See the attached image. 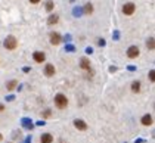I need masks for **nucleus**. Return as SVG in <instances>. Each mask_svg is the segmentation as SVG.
<instances>
[{
	"label": "nucleus",
	"instance_id": "f257e3e1",
	"mask_svg": "<svg viewBox=\"0 0 155 143\" xmlns=\"http://www.w3.org/2000/svg\"><path fill=\"white\" fill-rule=\"evenodd\" d=\"M55 105H56V108H59V109H65V108L68 106V99H67V96L62 95V93H58V95L55 96Z\"/></svg>",
	"mask_w": 155,
	"mask_h": 143
},
{
	"label": "nucleus",
	"instance_id": "f03ea898",
	"mask_svg": "<svg viewBox=\"0 0 155 143\" xmlns=\"http://www.w3.org/2000/svg\"><path fill=\"white\" fill-rule=\"evenodd\" d=\"M3 46H5V49H8V50H15V49L18 47V40H16V37L8 35V37L5 38V42H3Z\"/></svg>",
	"mask_w": 155,
	"mask_h": 143
},
{
	"label": "nucleus",
	"instance_id": "7ed1b4c3",
	"mask_svg": "<svg viewBox=\"0 0 155 143\" xmlns=\"http://www.w3.org/2000/svg\"><path fill=\"white\" fill-rule=\"evenodd\" d=\"M135 12H136V5H135V3L128 2V3H124V5H123V14H124L126 16H132Z\"/></svg>",
	"mask_w": 155,
	"mask_h": 143
},
{
	"label": "nucleus",
	"instance_id": "20e7f679",
	"mask_svg": "<svg viewBox=\"0 0 155 143\" xmlns=\"http://www.w3.org/2000/svg\"><path fill=\"white\" fill-rule=\"evenodd\" d=\"M139 55H140V50H139L137 46H130V47L127 49V56L130 58V59H136Z\"/></svg>",
	"mask_w": 155,
	"mask_h": 143
},
{
	"label": "nucleus",
	"instance_id": "39448f33",
	"mask_svg": "<svg viewBox=\"0 0 155 143\" xmlns=\"http://www.w3.org/2000/svg\"><path fill=\"white\" fill-rule=\"evenodd\" d=\"M49 38H50V44H53V46H58L61 42H62V37H61V34L59 33H50V35H49Z\"/></svg>",
	"mask_w": 155,
	"mask_h": 143
},
{
	"label": "nucleus",
	"instance_id": "423d86ee",
	"mask_svg": "<svg viewBox=\"0 0 155 143\" xmlns=\"http://www.w3.org/2000/svg\"><path fill=\"white\" fill-rule=\"evenodd\" d=\"M33 59L37 63H43L46 61V55L43 53V52H34V53H33Z\"/></svg>",
	"mask_w": 155,
	"mask_h": 143
},
{
	"label": "nucleus",
	"instance_id": "0eeeda50",
	"mask_svg": "<svg viewBox=\"0 0 155 143\" xmlns=\"http://www.w3.org/2000/svg\"><path fill=\"white\" fill-rule=\"evenodd\" d=\"M55 72H56V69H55L53 65H52V63H46V67H44V75L46 77H53Z\"/></svg>",
	"mask_w": 155,
	"mask_h": 143
},
{
	"label": "nucleus",
	"instance_id": "6e6552de",
	"mask_svg": "<svg viewBox=\"0 0 155 143\" xmlns=\"http://www.w3.org/2000/svg\"><path fill=\"white\" fill-rule=\"evenodd\" d=\"M74 127H75L77 130H81V131L87 130V124H86V121H83V120H74Z\"/></svg>",
	"mask_w": 155,
	"mask_h": 143
},
{
	"label": "nucleus",
	"instance_id": "1a4fd4ad",
	"mask_svg": "<svg viewBox=\"0 0 155 143\" xmlns=\"http://www.w3.org/2000/svg\"><path fill=\"white\" fill-rule=\"evenodd\" d=\"M40 143H53V136L50 133H43L40 136Z\"/></svg>",
	"mask_w": 155,
	"mask_h": 143
},
{
	"label": "nucleus",
	"instance_id": "9d476101",
	"mask_svg": "<svg viewBox=\"0 0 155 143\" xmlns=\"http://www.w3.org/2000/svg\"><path fill=\"white\" fill-rule=\"evenodd\" d=\"M152 115H149V114H145L143 116H142V120H140V123L143 124V125H152Z\"/></svg>",
	"mask_w": 155,
	"mask_h": 143
},
{
	"label": "nucleus",
	"instance_id": "9b49d317",
	"mask_svg": "<svg viewBox=\"0 0 155 143\" xmlns=\"http://www.w3.org/2000/svg\"><path fill=\"white\" fill-rule=\"evenodd\" d=\"M80 68L84 69V71H89L90 69V61L87 58H81L80 59Z\"/></svg>",
	"mask_w": 155,
	"mask_h": 143
},
{
	"label": "nucleus",
	"instance_id": "f8f14e48",
	"mask_svg": "<svg viewBox=\"0 0 155 143\" xmlns=\"http://www.w3.org/2000/svg\"><path fill=\"white\" fill-rule=\"evenodd\" d=\"M83 12H84L86 15H92L93 14V5L92 3H86L84 7H83Z\"/></svg>",
	"mask_w": 155,
	"mask_h": 143
},
{
	"label": "nucleus",
	"instance_id": "ddd939ff",
	"mask_svg": "<svg viewBox=\"0 0 155 143\" xmlns=\"http://www.w3.org/2000/svg\"><path fill=\"white\" fill-rule=\"evenodd\" d=\"M58 21H59V15H50L49 18H47V24L49 25H55V24H58Z\"/></svg>",
	"mask_w": 155,
	"mask_h": 143
},
{
	"label": "nucleus",
	"instance_id": "4468645a",
	"mask_svg": "<svg viewBox=\"0 0 155 143\" xmlns=\"http://www.w3.org/2000/svg\"><path fill=\"white\" fill-rule=\"evenodd\" d=\"M16 86H18V81H16V80H10V81H8V83H6L8 92H12V90H14Z\"/></svg>",
	"mask_w": 155,
	"mask_h": 143
},
{
	"label": "nucleus",
	"instance_id": "2eb2a0df",
	"mask_svg": "<svg viewBox=\"0 0 155 143\" xmlns=\"http://www.w3.org/2000/svg\"><path fill=\"white\" fill-rule=\"evenodd\" d=\"M132 92L133 93H139L140 92V81H133L132 83Z\"/></svg>",
	"mask_w": 155,
	"mask_h": 143
},
{
	"label": "nucleus",
	"instance_id": "dca6fc26",
	"mask_svg": "<svg viewBox=\"0 0 155 143\" xmlns=\"http://www.w3.org/2000/svg\"><path fill=\"white\" fill-rule=\"evenodd\" d=\"M53 9H55V3L52 2V0H47V2H46V10L47 12H52Z\"/></svg>",
	"mask_w": 155,
	"mask_h": 143
},
{
	"label": "nucleus",
	"instance_id": "f3484780",
	"mask_svg": "<svg viewBox=\"0 0 155 143\" xmlns=\"http://www.w3.org/2000/svg\"><path fill=\"white\" fill-rule=\"evenodd\" d=\"M146 47H148L149 50H154V47H155V42H154V37H151L149 40L146 42Z\"/></svg>",
	"mask_w": 155,
	"mask_h": 143
},
{
	"label": "nucleus",
	"instance_id": "a211bd4d",
	"mask_svg": "<svg viewBox=\"0 0 155 143\" xmlns=\"http://www.w3.org/2000/svg\"><path fill=\"white\" fill-rule=\"evenodd\" d=\"M22 124H24V127H25V128H28V130H31V128H33V123H31L30 120H27V118H25V120L22 121Z\"/></svg>",
	"mask_w": 155,
	"mask_h": 143
},
{
	"label": "nucleus",
	"instance_id": "6ab92c4d",
	"mask_svg": "<svg viewBox=\"0 0 155 143\" xmlns=\"http://www.w3.org/2000/svg\"><path fill=\"white\" fill-rule=\"evenodd\" d=\"M42 116H43V118H49V116H52V111L50 109H46L44 112H42Z\"/></svg>",
	"mask_w": 155,
	"mask_h": 143
},
{
	"label": "nucleus",
	"instance_id": "aec40b11",
	"mask_svg": "<svg viewBox=\"0 0 155 143\" xmlns=\"http://www.w3.org/2000/svg\"><path fill=\"white\" fill-rule=\"evenodd\" d=\"M148 77H149V80L154 83V81H155V71H154V69H151V71H149V74H148Z\"/></svg>",
	"mask_w": 155,
	"mask_h": 143
},
{
	"label": "nucleus",
	"instance_id": "412c9836",
	"mask_svg": "<svg viewBox=\"0 0 155 143\" xmlns=\"http://www.w3.org/2000/svg\"><path fill=\"white\" fill-rule=\"evenodd\" d=\"M98 44H99V46H105V40H103V38H99V40H98Z\"/></svg>",
	"mask_w": 155,
	"mask_h": 143
},
{
	"label": "nucleus",
	"instance_id": "4be33fe9",
	"mask_svg": "<svg viewBox=\"0 0 155 143\" xmlns=\"http://www.w3.org/2000/svg\"><path fill=\"white\" fill-rule=\"evenodd\" d=\"M28 2H30L31 5H38V3L42 2V0H28Z\"/></svg>",
	"mask_w": 155,
	"mask_h": 143
},
{
	"label": "nucleus",
	"instance_id": "5701e85b",
	"mask_svg": "<svg viewBox=\"0 0 155 143\" xmlns=\"http://www.w3.org/2000/svg\"><path fill=\"white\" fill-rule=\"evenodd\" d=\"M3 111H5V105H3L2 102H0V112H3Z\"/></svg>",
	"mask_w": 155,
	"mask_h": 143
},
{
	"label": "nucleus",
	"instance_id": "b1692460",
	"mask_svg": "<svg viewBox=\"0 0 155 143\" xmlns=\"http://www.w3.org/2000/svg\"><path fill=\"white\" fill-rule=\"evenodd\" d=\"M109 71H111V72H114V71H117V68H115V67H111V68H109Z\"/></svg>",
	"mask_w": 155,
	"mask_h": 143
},
{
	"label": "nucleus",
	"instance_id": "393cba45",
	"mask_svg": "<svg viewBox=\"0 0 155 143\" xmlns=\"http://www.w3.org/2000/svg\"><path fill=\"white\" fill-rule=\"evenodd\" d=\"M3 140V136H2V133H0V142H2Z\"/></svg>",
	"mask_w": 155,
	"mask_h": 143
},
{
	"label": "nucleus",
	"instance_id": "a878e982",
	"mask_svg": "<svg viewBox=\"0 0 155 143\" xmlns=\"http://www.w3.org/2000/svg\"><path fill=\"white\" fill-rule=\"evenodd\" d=\"M8 143H14V142H8Z\"/></svg>",
	"mask_w": 155,
	"mask_h": 143
}]
</instances>
